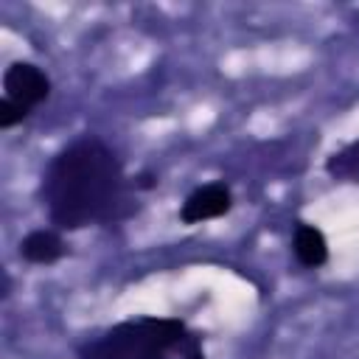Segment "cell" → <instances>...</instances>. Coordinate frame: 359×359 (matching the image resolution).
<instances>
[{
    "label": "cell",
    "mask_w": 359,
    "mask_h": 359,
    "mask_svg": "<svg viewBox=\"0 0 359 359\" xmlns=\"http://www.w3.org/2000/svg\"><path fill=\"white\" fill-rule=\"evenodd\" d=\"M76 359H208L205 331L174 314L118 320L73 348Z\"/></svg>",
    "instance_id": "7a4b0ae2"
},
{
    "label": "cell",
    "mask_w": 359,
    "mask_h": 359,
    "mask_svg": "<svg viewBox=\"0 0 359 359\" xmlns=\"http://www.w3.org/2000/svg\"><path fill=\"white\" fill-rule=\"evenodd\" d=\"M292 255L303 269H323L331 258V247L325 233L314 224V222H294L292 230Z\"/></svg>",
    "instance_id": "8992f818"
},
{
    "label": "cell",
    "mask_w": 359,
    "mask_h": 359,
    "mask_svg": "<svg viewBox=\"0 0 359 359\" xmlns=\"http://www.w3.org/2000/svg\"><path fill=\"white\" fill-rule=\"evenodd\" d=\"M135 182H137L140 194H149V191H154V188L160 185V177H157V171H151V168H140V171L135 174Z\"/></svg>",
    "instance_id": "9c48e42d"
},
{
    "label": "cell",
    "mask_w": 359,
    "mask_h": 359,
    "mask_svg": "<svg viewBox=\"0 0 359 359\" xmlns=\"http://www.w3.org/2000/svg\"><path fill=\"white\" fill-rule=\"evenodd\" d=\"M17 252H20V258H22L25 264H31V266H53V264H59L62 258H67L70 247H67V241H65V233L48 224V227H34V230H28V233L20 238V244H17Z\"/></svg>",
    "instance_id": "5b68a950"
},
{
    "label": "cell",
    "mask_w": 359,
    "mask_h": 359,
    "mask_svg": "<svg viewBox=\"0 0 359 359\" xmlns=\"http://www.w3.org/2000/svg\"><path fill=\"white\" fill-rule=\"evenodd\" d=\"M31 118V112L8 98H0V129H14L20 123H25Z\"/></svg>",
    "instance_id": "ba28073f"
},
{
    "label": "cell",
    "mask_w": 359,
    "mask_h": 359,
    "mask_svg": "<svg viewBox=\"0 0 359 359\" xmlns=\"http://www.w3.org/2000/svg\"><path fill=\"white\" fill-rule=\"evenodd\" d=\"M233 205H236L233 188H230L224 180H213V182L196 185V188L180 202L177 219H180L185 227H194V224H202V222H213V219L227 216V213L233 210Z\"/></svg>",
    "instance_id": "277c9868"
},
{
    "label": "cell",
    "mask_w": 359,
    "mask_h": 359,
    "mask_svg": "<svg viewBox=\"0 0 359 359\" xmlns=\"http://www.w3.org/2000/svg\"><path fill=\"white\" fill-rule=\"evenodd\" d=\"M34 196L48 224L62 233L121 227L143 208L135 174L98 132H81L62 143L42 165Z\"/></svg>",
    "instance_id": "6da1fadb"
},
{
    "label": "cell",
    "mask_w": 359,
    "mask_h": 359,
    "mask_svg": "<svg viewBox=\"0 0 359 359\" xmlns=\"http://www.w3.org/2000/svg\"><path fill=\"white\" fill-rule=\"evenodd\" d=\"M323 174L337 185H359V137L334 149L323 160Z\"/></svg>",
    "instance_id": "52a82bcc"
},
{
    "label": "cell",
    "mask_w": 359,
    "mask_h": 359,
    "mask_svg": "<svg viewBox=\"0 0 359 359\" xmlns=\"http://www.w3.org/2000/svg\"><path fill=\"white\" fill-rule=\"evenodd\" d=\"M50 93H53V81L48 70L31 59H14L3 70V98L25 107L28 112L42 107L50 98Z\"/></svg>",
    "instance_id": "3957f363"
}]
</instances>
